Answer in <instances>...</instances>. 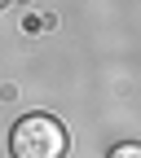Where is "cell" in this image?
<instances>
[{"mask_svg": "<svg viewBox=\"0 0 141 158\" xmlns=\"http://www.w3.org/2000/svg\"><path fill=\"white\" fill-rule=\"evenodd\" d=\"M9 149H13V158H62L66 154V127L53 114H27L13 123Z\"/></svg>", "mask_w": 141, "mask_h": 158, "instance_id": "obj_1", "label": "cell"}, {"mask_svg": "<svg viewBox=\"0 0 141 158\" xmlns=\"http://www.w3.org/2000/svg\"><path fill=\"white\" fill-rule=\"evenodd\" d=\"M110 158H141V145H115Z\"/></svg>", "mask_w": 141, "mask_h": 158, "instance_id": "obj_2", "label": "cell"}, {"mask_svg": "<svg viewBox=\"0 0 141 158\" xmlns=\"http://www.w3.org/2000/svg\"><path fill=\"white\" fill-rule=\"evenodd\" d=\"M5 5H9V0H0V9H5Z\"/></svg>", "mask_w": 141, "mask_h": 158, "instance_id": "obj_3", "label": "cell"}]
</instances>
